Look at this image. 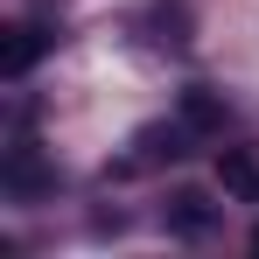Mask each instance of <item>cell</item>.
Returning a JSON list of instances; mask_svg holds the SVG:
<instances>
[{
	"mask_svg": "<svg viewBox=\"0 0 259 259\" xmlns=\"http://www.w3.org/2000/svg\"><path fill=\"white\" fill-rule=\"evenodd\" d=\"M49 49H56V28H49V21H14V28H7V49H0V77L21 84Z\"/></svg>",
	"mask_w": 259,
	"mask_h": 259,
	"instance_id": "cell-1",
	"label": "cell"
},
{
	"mask_svg": "<svg viewBox=\"0 0 259 259\" xmlns=\"http://www.w3.org/2000/svg\"><path fill=\"white\" fill-rule=\"evenodd\" d=\"M217 182H224V196L259 203V154L252 147H224V154H217Z\"/></svg>",
	"mask_w": 259,
	"mask_h": 259,
	"instance_id": "cell-2",
	"label": "cell"
},
{
	"mask_svg": "<svg viewBox=\"0 0 259 259\" xmlns=\"http://www.w3.org/2000/svg\"><path fill=\"white\" fill-rule=\"evenodd\" d=\"M168 231L175 238H203V231H210V203H203L196 189H182V196L168 203Z\"/></svg>",
	"mask_w": 259,
	"mask_h": 259,
	"instance_id": "cell-3",
	"label": "cell"
},
{
	"mask_svg": "<svg viewBox=\"0 0 259 259\" xmlns=\"http://www.w3.org/2000/svg\"><path fill=\"white\" fill-rule=\"evenodd\" d=\"M175 112H182L196 133H217V126H224V105H217L210 91H182V105H175Z\"/></svg>",
	"mask_w": 259,
	"mask_h": 259,
	"instance_id": "cell-4",
	"label": "cell"
},
{
	"mask_svg": "<svg viewBox=\"0 0 259 259\" xmlns=\"http://www.w3.org/2000/svg\"><path fill=\"white\" fill-rule=\"evenodd\" d=\"M252 252H259V224H252Z\"/></svg>",
	"mask_w": 259,
	"mask_h": 259,
	"instance_id": "cell-5",
	"label": "cell"
}]
</instances>
